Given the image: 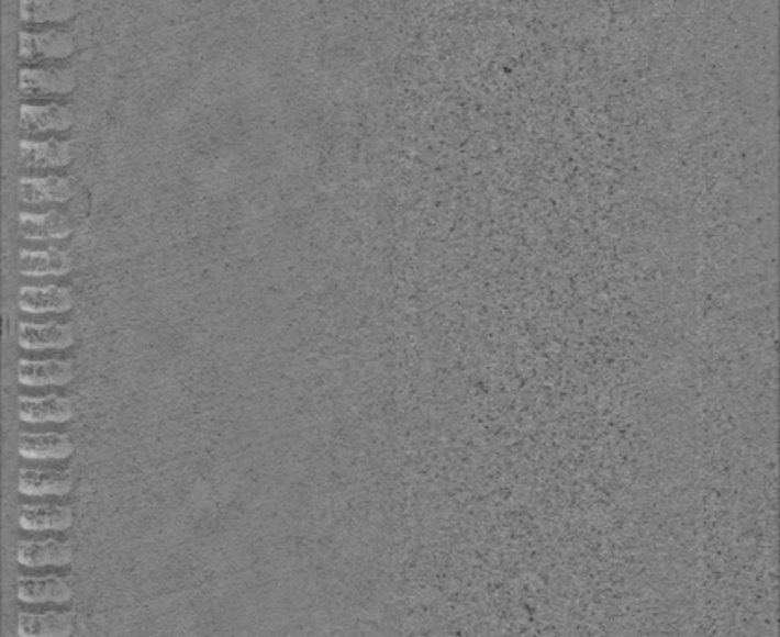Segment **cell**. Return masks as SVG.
Here are the masks:
<instances>
[{
	"label": "cell",
	"instance_id": "6da1fadb",
	"mask_svg": "<svg viewBox=\"0 0 780 637\" xmlns=\"http://www.w3.org/2000/svg\"><path fill=\"white\" fill-rule=\"evenodd\" d=\"M77 88V77L60 66H26L19 71V93L23 98L47 99L69 96Z\"/></svg>",
	"mask_w": 780,
	"mask_h": 637
},
{
	"label": "cell",
	"instance_id": "7a4b0ae2",
	"mask_svg": "<svg viewBox=\"0 0 780 637\" xmlns=\"http://www.w3.org/2000/svg\"><path fill=\"white\" fill-rule=\"evenodd\" d=\"M77 49L75 37L66 31H23L19 34V56L21 60L40 64V62H60L74 55Z\"/></svg>",
	"mask_w": 780,
	"mask_h": 637
},
{
	"label": "cell",
	"instance_id": "3957f363",
	"mask_svg": "<svg viewBox=\"0 0 780 637\" xmlns=\"http://www.w3.org/2000/svg\"><path fill=\"white\" fill-rule=\"evenodd\" d=\"M21 130L34 135L64 133L75 125V112L68 104L23 103L19 109Z\"/></svg>",
	"mask_w": 780,
	"mask_h": 637
},
{
	"label": "cell",
	"instance_id": "277c9868",
	"mask_svg": "<svg viewBox=\"0 0 780 637\" xmlns=\"http://www.w3.org/2000/svg\"><path fill=\"white\" fill-rule=\"evenodd\" d=\"M18 344L25 350H64L75 344L74 326L68 323H29L21 321L18 326Z\"/></svg>",
	"mask_w": 780,
	"mask_h": 637
},
{
	"label": "cell",
	"instance_id": "5b68a950",
	"mask_svg": "<svg viewBox=\"0 0 780 637\" xmlns=\"http://www.w3.org/2000/svg\"><path fill=\"white\" fill-rule=\"evenodd\" d=\"M77 375L71 360H19V384L29 388L66 387Z\"/></svg>",
	"mask_w": 780,
	"mask_h": 637
},
{
	"label": "cell",
	"instance_id": "8992f818",
	"mask_svg": "<svg viewBox=\"0 0 780 637\" xmlns=\"http://www.w3.org/2000/svg\"><path fill=\"white\" fill-rule=\"evenodd\" d=\"M74 473L55 468H23L18 489L25 496H68L74 491Z\"/></svg>",
	"mask_w": 780,
	"mask_h": 637
},
{
	"label": "cell",
	"instance_id": "52a82bcc",
	"mask_svg": "<svg viewBox=\"0 0 780 637\" xmlns=\"http://www.w3.org/2000/svg\"><path fill=\"white\" fill-rule=\"evenodd\" d=\"M74 546L66 540L42 539L21 540L18 546V561L29 569L42 567H68L74 563Z\"/></svg>",
	"mask_w": 780,
	"mask_h": 637
},
{
	"label": "cell",
	"instance_id": "ba28073f",
	"mask_svg": "<svg viewBox=\"0 0 780 637\" xmlns=\"http://www.w3.org/2000/svg\"><path fill=\"white\" fill-rule=\"evenodd\" d=\"M75 294L64 286H25L19 289V310L32 315L64 313L74 310Z\"/></svg>",
	"mask_w": 780,
	"mask_h": 637
},
{
	"label": "cell",
	"instance_id": "9c48e42d",
	"mask_svg": "<svg viewBox=\"0 0 780 637\" xmlns=\"http://www.w3.org/2000/svg\"><path fill=\"white\" fill-rule=\"evenodd\" d=\"M74 521V509L60 503H29L19 511V526L25 532H66Z\"/></svg>",
	"mask_w": 780,
	"mask_h": 637
},
{
	"label": "cell",
	"instance_id": "30bf717a",
	"mask_svg": "<svg viewBox=\"0 0 780 637\" xmlns=\"http://www.w3.org/2000/svg\"><path fill=\"white\" fill-rule=\"evenodd\" d=\"M18 416L25 423H66L75 416L74 401L64 395H43L19 398Z\"/></svg>",
	"mask_w": 780,
	"mask_h": 637
},
{
	"label": "cell",
	"instance_id": "8fae6325",
	"mask_svg": "<svg viewBox=\"0 0 780 637\" xmlns=\"http://www.w3.org/2000/svg\"><path fill=\"white\" fill-rule=\"evenodd\" d=\"M19 455L26 460H64L75 454V444L64 433H23Z\"/></svg>",
	"mask_w": 780,
	"mask_h": 637
},
{
	"label": "cell",
	"instance_id": "7c38bea8",
	"mask_svg": "<svg viewBox=\"0 0 780 637\" xmlns=\"http://www.w3.org/2000/svg\"><path fill=\"white\" fill-rule=\"evenodd\" d=\"M19 155L23 165L31 168H64L74 160L71 142L49 138V141L19 142Z\"/></svg>",
	"mask_w": 780,
	"mask_h": 637
},
{
	"label": "cell",
	"instance_id": "4fadbf2b",
	"mask_svg": "<svg viewBox=\"0 0 780 637\" xmlns=\"http://www.w3.org/2000/svg\"><path fill=\"white\" fill-rule=\"evenodd\" d=\"M77 13V0H19V18L25 25H62Z\"/></svg>",
	"mask_w": 780,
	"mask_h": 637
},
{
	"label": "cell",
	"instance_id": "5bb4252c",
	"mask_svg": "<svg viewBox=\"0 0 780 637\" xmlns=\"http://www.w3.org/2000/svg\"><path fill=\"white\" fill-rule=\"evenodd\" d=\"M18 599L25 604H66L74 588L60 577H25L19 580Z\"/></svg>",
	"mask_w": 780,
	"mask_h": 637
},
{
	"label": "cell",
	"instance_id": "9a60e30c",
	"mask_svg": "<svg viewBox=\"0 0 780 637\" xmlns=\"http://www.w3.org/2000/svg\"><path fill=\"white\" fill-rule=\"evenodd\" d=\"M74 630L75 621L71 613H19V637H71Z\"/></svg>",
	"mask_w": 780,
	"mask_h": 637
},
{
	"label": "cell",
	"instance_id": "2e32d148",
	"mask_svg": "<svg viewBox=\"0 0 780 637\" xmlns=\"http://www.w3.org/2000/svg\"><path fill=\"white\" fill-rule=\"evenodd\" d=\"M74 269V261L68 252L60 248H45V250L19 252V272L31 278L43 276H66Z\"/></svg>",
	"mask_w": 780,
	"mask_h": 637
},
{
	"label": "cell",
	"instance_id": "e0dca14e",
	"mask_svg": "<svg viewBox=\"0 0 780 637\" xmlns=\"http://www.w3.org/2000/svg\"><path fill=\"white\" fill-rule=\"evenodd\" d=\"M21 198L25 203H66L74 198L71 179L62 176H26L21 178Z\"/></svg>",
	"mask_w": 780,
	"mask_h": 637
},
{
	"label": "cell",
	"instance_id": "ac0fdd59",
	"mask_svg": "<svg viewBox=\"0 0 780 637\" xmlns=\"http://www.w3.org/2000/svg\"><path fill=\"white\" fill-rule=\"evenodd\" d=\"M21 235L29 241H60L74 232L68 219L60 211L47 213H21L19 215Z\"/></svg>",
	"mask_w": 780,
	"mask_h": 637
}]
</instances>
